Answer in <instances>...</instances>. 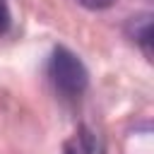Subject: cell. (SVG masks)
Instances as JSON below:
<instances>
[{"label":"cell","mask_w":154,"mask_h":154,"mask_svg":"<svg viewBox=\"0 0 154 154\" xmlns=\"http://www.w3.org/2000/svg\"><path fill=\"white\" fill-rule=\"evenodd\" d=\"M48 75L51 82L55 84V89L65 96H79L84 94L87 84H89V72L84 67V63L65 46H55L48 60Z\"/></svg>","instance_id":"6da1fadb"},{"label":"cell","mask_w":154,"mask_h":154,"mask_svg":"<svg viewBox=\"0 0 154 154\" xmlns=\"http://www.w3.org/2000/svg\"><path fill=\"white\" fill-rule=\"evenodd\" d=\"M125 31H128V36L144 51V55L149 58V55H152V14H149V12H142V14L130 17L128 24H125Z\"/></svg>","instance_id":"7a4b0ae2"},{"label":"cell","mask_w":154,"mask_h":154,"mask_svg":"<svg viewBox=\"0 0 154 154\" xmlns=\"http://www.w3.org/2000/svg\"><path fill=\"white\" fill-rule=\"evenodd\" d=\"M94 149H96V137L87 125H79L63 142V154H94Z\"/></svg>","instance_id":"3957f363"},{"label":"cell","mask_w":154,"mask_h":154,"mask_svg":"<svg viewBox=\"0 0 154 154\" xmlns=\"http://www.w3.org/2000/svg\"><path fill=\"white\" fill-rule=\"evenodd\" d=\"M77 5H82V7H87V10H106V7H111L116 0H75Z\"/></svg>","instance_id":"277c9868"},{"label":"cell","mask_w":154,"mask_h":154,"mask_svg":"<svg viewBox=\"0 0 154 154\" xmlns=\"http://www.w3.org/2000/svg\"><path fill=\"white\" fill-rule=\"evenodd\" d=\"M10 22H12V17H10V7H7L5 0H0V36L10 29Z\"/></svg>","instance_id":"5b68a950"}]
</instances>
